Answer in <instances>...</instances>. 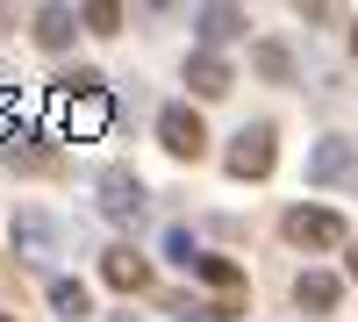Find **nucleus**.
<instances>
[{"label": "nucleus", "mask_w": 358, "mask_h": 322, "mask_svg": "<svg viewBox=\"0 0 358 322\" xmlns=\"http://www.w3.org/2000/svg\"><path fill=\"white\" fill-rule=\"evenodd\" d=\"M50 308L65 315V322H79V315L94 308V301H86V286H79V279H50Z\"/></svg>", "instance_id": "15"}, {"label": "nucleus", "mask_w": 358, "mask_h": 322, "mask_svg": "<svg viewBox=\"0 0 358 322\" xmlns=\"http://www.w3.org/2000/svg\"><path fill=\"white\" fill-rule=\"evenodd\" d=\"M79 22L94 29V36H115V29H122V8H115V0H94V8H79Z\"/></svg>", "instance_id": "17"}, {"label": "nucleus", "mask_w": 358, "mask_h": 322, "mask_svg": "<svg viewBox=\"0 0 358 322\" xmlns=\"http://www.w3.org/2000/svg\"><path fill=\"white\" fill-rule=\"evenodd\" d=\"M57 115H65L72 136H101L108 129V94H86V101H57Z\"/></svg>", "instance_id": "11"}, {"label": "nucleus", "mask_w": 358, "mask_h": 322, "mask_svg": "<svg viewBox=\"0 0 358 322\" xmlns=\"http://www.w3.org/2000/svg\"><path fill=\"white\" fill-rule=\"evenodd\" d=\"M0 322H15V315H0Z\"/></svg>", "instance_id": "22"}, {"label": "nucleus", "mask_w": 358, "mask_h": 322, "mask_svg": "<svg viewBox=\"0 0 358 322\" xmlns=\"http://www.w3.org/2000/svg\"><path fill=\"white\" fill-rule=\"evenodd\" d=\"M351 279H358V244H351Z\"/></svg>", "instance_id": "20"}, {"label": "nucleus", "mask_w": 358, "mask_h": 322, "mask_svg": "<svg viewBox=\"0 0 358 322\" xmlns=\"http://www.w3.org/2000/svg\"><path fill=\"white\" fill-rule=\"evenodd\" d=\"M273 158H280V151H273V122H244V129L229 136V158H222V165H229V180H265Z\"/></svg>", "instance_id": "2"}, {"label": "nucleus", "mask_w": 358, "mask_h": 322, "mask_svg": "<svg viewBox=\"0 0 358 322\" xmlns=\"http://www.w3.org/2000/svg\"><path fill=\"white\" fill-rule=\"evenodd\" d=\"M0 165H15V172H50V165H57V158L43 151V136L29 129V115H22L8 136H0Z\"/></svg>", "instance_id": "7"}, {"label": "nucleus", "mask_w": 358, "mask_h": 322, "mask_svg": "<svg viewBox=\"0 0 358 322\" xmlns=\"http://www.w3.org/2000/svg\"><path fill=\"white\" fill-rule=\"evenodd\" d=\"M165 258H172V265H187V272H194V258H201L194 229H165Z\"/></svg>", "instance_id": "18"}, {"label": "nucleus", "mask_w": 358, "mask_h": 322, "mask_svg": "<svg viewBox=\"0 0 358 322\" xmlns=\"http://www.w3.org/2000/svg\"><path fill=\"white\" fill-rule=\"evenodd\" d=\"M351 172H358V151H351L344 136H322L315 151H308V180L315 186H337V180H351Z\"/></svg>", "instance_id": "9"}, {"label": "nucleus", "mask_w": 358, "mask_h": 322, "mask_svg": "<svg viewBox=\"0 0 358 322\" xmlns=\"http://www.w3.org/2000/svg\"><path fill=\"white\" fill-rule=\"evenodd\" d=\"M79 8H57V0H50V8H36V15H29V36H36L43 50H72L79 43Z\"/></svg>", "instance_id": "6"}, {"label": "nucleus", "mask_w": 358, "mask_h": 322, "mask_svg": "<svg viewBox=\"0 0 358 322\" xmlns=\"http://www.w3.org/2000/svg\"><path fill=\"white\" fill-rule=\"evenodd\" d=\"M94 200H101V215H108V222H122V229H136L143 208H151V193H143V180H136L129 165H108L101 180H94Z\"/></svg>", "instance_id": "1"}, {"label": "nucleus", "mask_w": 358, "mask_h": 322, "mask_svg": "<svg viewBox=\"0 0 358 322\" xmlns=\"http://www.w3.org/2000/svg\"><path fill=\"white\" fill-rule=\"evenodd\" d=\"M187 86H194L201 101H222L229 86H236V72H229L222 50H194V57H187Z\"/></svg>", "instance_id": "8"}, {"label": "nucleus", "mask_w": 358, "mask_h": 322, "mask_svg": "<svg viewBox=\"0 0 358 322\" xmlns=\"http://www.w3.org/2000/svg\"><path fill=\"white\" fill-rule=\"evenodd\" d=\"M15 258H22V265H50V258H57V222L43 208L15 215Z\"/></svg>", "instance_id": "5"}, {"label": "nucleus", "mask_w": 358, "mask_h": 322, "mask_svg": "<svg viewBox=\"0 0 358 322\" xmlns=\"http://www.w3.org/2000/svg\"><path fill=\"white\" fill-rule=\"evenodd\" d=\"M158 143L172 158H201L208 151V129H201V115L187 101H172V108H158Z\"/></svg>", "instance_id": "3"}, {"label": "nucleus", "mask_w": 358, "mask_h": 322, "mask_svg": "<svg viewBox=\"0 0 358 322\" xmlns=\"http://www.w3.org/2000/svg\"><path fill=\"white\" fill-rule=\"evenodd\" d=\"M194 29H201V50H222L251 29V15L244 8H194Z\"/></svg>", "instance_id": "10"}, {"label": "nucleus", "mask_w": 358, "mask_h": 322, "mask_svg": "<svg viewBox=\"0 0 358 322\" xmlns=\"http://www.w3.org/2000/svg\"><path fill=\"white\" fill-rule=\"evenodd\" d=\"M337 294H344V286H337V272H301V279H294V301H301V308H315V315H330L337 308Z\"/></svg>", "instance_id": "12"}, {"label": "nucleus", "mask_w": 358, "mask_h": 322, "mask_svg": "<svg viewBox=\"0 0 358 322\" xmlns=\"http://www.w3.org/2000/svg\"><path fill=\"white\" fill-rule=\"evenodd\" d=\"M251 65H258V79L287 86V79H294V50H287V43H251Z\"/></svg>", "instance_id": "14"}, {"label": "nucleus", "mask_w": 358, "mask_h": 322, "mask_svg": "<svg viewBox=\"0 0 358 322\" xmlns=\"http://www.w3.org/2000/svg\"><path fill=\"white\" fill-rule=\"evenodd\" d=\"M194 279H208V286H222V294H229V286L244 279V272H236L229 258H215V251H201V258H194Z\"/></svg>", "instance_id": "16"}, {"label": "nucleus", "mask_w": 358, "mask_h": 322, "mask_svg": "<svg viewBox=\"0 0 358 322\" xmlns=\"http://www.w3.org/2000/svg\"><path fill=\"white\" fill-rule=\"evenodd\" d=\"M8 29H15V15H8V8H0V36H8Z\"/></svg>", "instance_id": "19"}, {"label": "nucleus", "mask_w": 358, "mask_h": 322, "mask_svg": "<svg viewBox=\"0 0 358 322\" xmlns=\"http://www.w3.org/2000/svg\"><path fill=\"white\" fill-rule=\"evenodd\" d=\"M101 272H108V286H122V294H129V286H143V279H151V265H143V258H136L129 244L101 251Z\"/></svg>", "instance_id": "13"}, {"label": "nucleus", "mask_w": 358, "mask_h": 322, "mask_svg": "<svg viewBox=\"0 0 358 322\" xmlns=\"http://www.w3.org/2000/svg\"><path fill=\"white\" fill-rule=\"evenodd\" d=\"M351 57H358V29H351Z\"/></svg>", "instance_id": "21"}, {"label": "nucleus", "mask_w": 358, "mask_h": 322, "mask_svg": "<svg viewBox=\"0 0 358 322\" xmlns=\"http://www.w3.org/2000/svg\"><path fill=\"white\" fill-rule=\"evenodd\" d=\"M287 244L330 251V244H344V215L337 208H287Z\"/></svg>", "instance_id": "4"}]
</instances>
